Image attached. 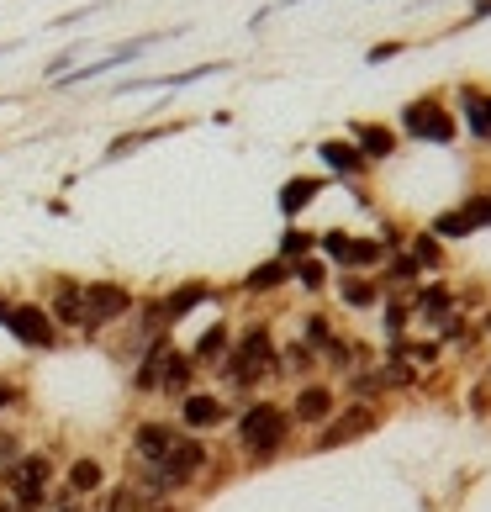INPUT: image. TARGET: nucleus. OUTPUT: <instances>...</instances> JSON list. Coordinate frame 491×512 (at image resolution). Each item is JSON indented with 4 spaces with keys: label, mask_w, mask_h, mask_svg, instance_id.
Segmentation results:
<instances>
[{
    "label": "nucleus",
    "mask_w": 491,
    "mask_h": 512,
    "mask_svg": "<svg viewBox=\"0 0 491 512\" xmlns=\"http://www.w3.org/2000/svg\"><path fill=\"white\" fill-rule=\"evenodd\" d=\"M291 439H296V423H291L286 402H275V396H254V402H243L233 412V444L254 470L275 465L291 449Z\"/></svg>",
    "instance_id": "1"
},
{
    "label": "nucleus",
    "mask_w": 491,
    "mask_h": 512,
    "mask_svg": "<svg viewBox=\"0 0 491 512\" xmlns=\"http://www.w3.org/2000/svg\"><path fill=\"white\" fill-rule=\"evenodd\" d=\"M396 132H402V143H428V148H455L465 138L455 106H449V90H423V96L402 101Z\"/></svg>",
    "instance_id": "2"
},
{
    "label": "nucleus",
    "mask_w": 491,
    "mask_h": 512,
    "mask_svg": "<svg viewBox=\"0 0 491 512\" xmlns=\"http://www.w3.org/2000/svg\"><path fill=\"white\" fill-rule=\"evenodd\" d=\"M138 312V291L122 286V280H85V322L80 338H101L106 328H117L122 317Z\"/></svg>",
    "instance_id": "3"
},
{
    "label": "nucleus",
    "mask_w": 491,
    "mask_h": 512,
    "mask_svg": "<svg viewBox=\"0 0 491 512\" xmlns=\"http://www.w3.org/2000/svg\"><path fill=\"white\" fill-rule=\"evenodd\" d=\"M386 423V407H370V402H344L333 412V423L328 428H317L312 433V454H333V449H349V444H360L370 439L375 428Z\"/></svg>",
    "instance_id": "4"
},
{
    "label": "nucleus",
    "mask_w": 491,
    "mask_h": 512,
    "mask_svg": "<svg viewBox=\"0 0 491 512\" xmlns=\"http://www.w3.org/2000/svg\"><path fill=\"white\" fill-rule=\"evenodd\" d=\"M6 333H11L22 349H32V354H53V349L64 344V328L48 317V307H43V301H11Z\"/></svg>",
    "instance_id": "5"
},
{
    "label": "nucleus",
    "mask_w": 491,
    "mask_h": 512,
    "mask_svg": "<svg viewBox=\"0 0 491 512\" xmlns=\"http://www.w3.org/2000/svg\"><path fill=\"white\" fill-rule=\"evenodd\" d=\"M233 402L222 391H191V396H180L175 402V423L185 428V433H196V439H206V433H222V428H233Z\"/></svg>",
    "instance_id": "6"
},
{
    "label": "nucleus",
    "mask_w": 491,
    "mask_h": 512,
    "mask_svg": "<svg viewBox=\"0 0 491 512\" xmlns=\"http://www.w3.org/2000/svg\"><path fill=\"white\" fill-rule=\"evenodd\" d=\"M338 407H344V391H338L333 381H323V375H317V381H301V386L291 391V402H286L291 423H296V428H307V433L328 428Z\"/></svg>",
    "instance_id": "7"
},
{
    "label": "nucleus",
    "mask_w": 491,
    "mask_h": 512,
    "mask_svg": "<svg viewBox=\"0 0 491 512\" xmlns=\"http://www.w3.org/2000/svg\"><path fill=\"white\" fill-rule=\"evenodd\" d=\"M449 106H455V117H460V132H465V138H476L481 148H491V85H481V80H460L455 90H449Z\"/></svg>",
    "instance_id": "8"
},
{
    "label": "nucleus",
    "mask_w": 491,
    "mask_h": 512,
    "mask_svg": "<svg viewBox=\"0 0 491 512\" xmlns=\"http://www.w3.org/2000/svg\"><path fill=\"white\" fill-rule=\"evenodd\" d=\"M455 312H460V291L449 286L444 275H433V280H418V286H412V322H423L428 333L439 328V322H449Z\"/></svg>",
    "instance_id": "9"
},
{
    "label": "nucleus",
    "mask_w": 491,
    "mask_h": 512,
    "mask_svg": "<svg viewBox=\"0 0 491 512\" xmlns=\"http://www.w3.org/2000/svg\"><path fill=\"white\" fill-rule=\"evenodd\" d=\"M344 138L360 148V154L381 169V164H391L396 154H402V132H396V122H375V117H360V122H349V132Z\"/></svg>",
    "instance_id": "10"
},
{
    "label": "nucleus",
    "mask_w": 491,
    "mask_h": 512,
    "mask_svg": "<svg viewBox=\"0 0 491 512\" xmlns=\"http://www.w3.org/2000/svg\"><path fill=\"white\" fill-rule=\"evenodd\" d=\"M317 164H323V175H328V180H344V185L375 175V164H370L349 138H323V143H317Z\"/></svg>",
    "instance_id": "11"
},
{
    "label": "nucleus",
    "mask_w": 491,
    "mask_h": 512,
    "mask_svg": "<svg viewBox=\"0 0 491 512\" xmlns=\"http://www.w3.org/2000/svg\"><path fill=\"white\" fill-rule=\"evenodd\" d=\"M175 439H180V423H175V417H148V423H138V428H132L127 460H143V465H154V460H164V454L175 449Z\"/></svg>",
    "instance_id": "12"
},
{
    "label": "nucleus",
    "mask_w": 491,
    "mask_h": 512,
    "mask_svg": "<svg viewBox=\"0 0 491 512\" xmlns=\"http://www.w3.org/2000/svg\"><path fill=\"white\" fill-rule=\"evenodd\" d=\"M328 175H291V180H280V191H275V206H280V222H301L307 217V206L312 201H323L328 191Z\"/></svg>",
    "instance_id": "13"
},
{
    "label": "nucleus",
    "mask_w": 491,
    "mask_h": 512,
    "mask_svg": "<svg viewBox=\"0 0 491 512\" xmlns=\"http://www.w3.org/2000/svg\"><path fill=\"white\" fill-rule=\"evenodd\" d=\"M48 317L59 322V328H74L80 333V322H85V280H74V275H53V286H48Z\"/></svg>",
    "instance_id": "14"
},
{
    "label": "nucleus",
    "mask_w": 491,
    "mask_h": 512,
    "mask_svg": "<svg viewBox=\"0 0 491 512\" xmlns=\"http://www.w3.org/2000/svg\"><path fill=\"white\" fill-rule=\"evenodd\" d=\"M0 486H6V497H11V491H27V486H53L48 449H22L11 465H0Z\"/></svg>",
    "instance_id": "15"
},
{
    "label": "nucleus",
    "mask_w": 491,
    "mask_h": 512,
    "mask_svg": "<svg viewBox=\"0 0 491 512\" xmlns=\"http://www.w3.org/2000/svg\"><path fill=\"white\" fill-rule=\"evenodd\" d=\"M333 296H338V307H344V312L375 317V312H381V301H386V286L375 275H333Z\"/></svg>",
    "instance_id": "16"
},
{
    "label": "nucleus",
    "mask_w": 491,
    "mask_h": 512,
    "mask_svg": "<svg viewBox=\"0 0 491 512\" xmlns=\"http://www.w3.org/2000/svg\"><path fill=\"white\" fill-rule=\"evenodd\" d=\"M217 296H222V291L212 286V280H180L175 291H164V296H159V307H164V322H169V333H175L180 322L196 312V307H206V301H217Z\"/></svg>",
    "instance_id": "17"
},
{
    "label": "nucleus",
    "mask_w": 491,
    "mask_h": 512,
    "mask_svg": "<svg viewBox=\"0 0 491 512\" xmlns=\"http://www.w3.org/2000/svg\"><path fill=\"white\" fill-rule=\"evenodd\" d=\"M338 391H344V402H370V407H386V402H396V391H391V381H386L381 359H375V365L349 370Z\"/></svg>",
    "instance_id": "18"
},
{
    "label": "nucleus",
    "mask_w": 491,
    "mask_h": 512,
    "mask_svg": "<svg viewBox=\"0 0 491 512\" xmlns=\"http://www.w3.org/2000/svg\"><path fill=\"white\" fill-rule=\"evenodd\" d=\"M233 291H238V296H249V301H264V296L291 291V264H286V259H275V254H270V259H259V264L238 280Z\"/></svg>",
    "instance_id": "19"
},
{
    "label": "nucleus",
    "mask_w": 491,
    "mask_h": 512,
    "mask_svg": "<svg viewBox=\"0 0 491 512\" xmlns=\"http://www.w3.org/2000/svg\"><path fill=\"white\" fill-rule=\"evenodd\" d=\"M323 375V359H317L301 338H280V365H275V381H291V386H301V381H317Z\"/></svg>",
    "instance_id": "20"
},
{
    "label": "nucleus",
    "mask_w": 491,
    "mask_h": 512,
    "mask_svg": "<svg viewBox=\"0 0 491 512\" xmlns=\"http://www.w3.org/2000/svg\"><path fill=\"white\" fill-rule=\"evenodd\" d=\"M233 333H238V328H233V322H228V317H217V322H212V328H201V338H196V344H191V349H185V354H191V359H196V370H217V365H222V359H228V354H233Z\"/></svg>",
    "instance_id": "21"
},
{
    "label": "nucleus",
    "mask_w": 491,
    "mask_h": 512,
    "mask_svg": "<svg viewBox=\"0 0 491 512\" xmlns=\"http://www.w3.org/2000/svg\"><path fill=\"white\" fill-rule=\"evenodd\" d=\"M196 359L185 354V349H175L169 344V354H164V375H159V396H169V402H180V396H191L196 391Z\"/></svg>",
    "instance_id": "22"
},
{
    "label": "nucleus",
    "mask_w": 491,
    "mask_h": 512,
    "mask_svg": "<svg viewBox=\"0 0 491 512\" xmlns=\"http://www.w3.org/2000/svg\"><path fill=\"white\" fill-rule=\"evenodd\" d=\"M407 254H412V264L423 270V280H433V275L449 270V243H439L428 227H412V233H407Z\"/></svg>",
    "instance_id": "23"
},
{
    "label": "nucleus",
    "mask_w": 491,
    "mask_h": 512,
    "mask_svg": "<svg viewBox=\"0 0 491 512\" xmlns=\"http://www.w3.org/2000/svg\"><path fill=\"white\" fill-rule=\"evenodd\" d=\"M333 264L323 259V254H312V259H301V264H291V291H301V296H333Z\"/></svg>",
    "instance_id": "24"
},
{
    "label": "nucleus",
    "mask_w": 491,
    "mask_h": 512,
    "mask_svg": "<svg viewBox=\"0 0 491 512\" xmlns=\"http://www.w3.org/2000/svg\"><path fill=\"white\" fill-rule=\"evenodd\" d=\"M428 233L439 238V243H465V238H476L481 227H476V217H470L465 206L455 201V206H444V212H433V217H428Z\"/></svg>",
    "instance_id": "25"
},
{
    "label": "nucleus",
    "mask_w": 491,
    "mask_h": 512,
    "mask_svg": "<svg viewBox=\"0 0 491 512\" xmlns=\"http://www.w3.org/2000/svg\"><path fill=\"white\" fill-rule=\"evenodd\" d=\"M381 338L386 344H402V338H412L407 328H412V296H402V291H386V301H381Z\"/></svg>",
    "instance_id": "26"
},
{
    "label": "nucleus",
    "mask_w": 491,
    "mask_h": 512,
    "mask_svg": "<svg viewBox=\"0 0 491 512\" xmlns=\"http://www.w3.org/2000/svg\"><path fill=\"white\" fill-rule=\"evenodd\" d=\"M64 486L74 491V497H96V491L106 486V465L96 460V454H74V465H69Z\"/></svg>",
    "instance_id": "27"
},
{
    "label": "nucleus",
    "mask_w": 491,
    "mask_h": 512,
    "mask_svg": "<svg viewBox=\"0 0 491 512\" xmlns=\"http://www.w3.org/2000/svg\"><path fill=\"white\" fill-rule=\"evenodd\" d=\"M312 254H317V233H312V227H301V222H286V227H280L275 259H286V264H301V259H312Z\"/></svg>",
    "instance_id": "28"
},
{
    "label": "nucleus",
    "mask_w": 491,
    "mask_h": 512,
    "mask_svg": "<svg viewBox=\"0 0 491 512\" xmlns=\"http://www.w3.org/2000/svg\"><path fill=\"white\" fill-rule=\"evenodd\" d=\"M402 53H407V37H386V43L365 48V64H370V69H381V64H391V59H402Z\"/></svg>",
    "instance_id": "29"
},
{
    "label": "nucleus",
    "mask_w": 491,
    "mask_h": 512,
    "mask_svg": "<svg viewBox=\"0 0 491 512\" xmlns=\"http://www.w3.org/2000/svg\"><path fill=\"white\" fill-rule=\"evenodd\" d=\"M465 407H470V417H491V386L481 381V375H476V386H470Z\"/></svg>",
    "instance_id": "30"
},
{
    "label": "nucleus",
    "mask_w": 491,
    "mask_h": 512,
    "mask_svg": "<svg viewBox=\"0 0 491 512\" xmlns=\"http://www.w3.org/2000/svg\"><path fill=\"white\" fill-rule=\"evenodd\" d=\"M476 22H491V0H470V11L455 22V32H465V27H476Z\"/></svg>",
    "instance_id": "31"
},
{
    "label": "nucleus",
    "mask_w": 491,
    "mask_h": 512,
    "mask_svg": "<svg viewBox=\"0 0 491 512\" xmlns=\"http://www.w3.org/2000/svg\"><path fill=\"white\" fill-rule=\"evenodd\" d=\"M16 454H22V444H16V439H11V433H0V465H11V460H16Z\"/></svg>",
    "instance_id": "32"
},
{
    "label": "nucleus",
    "mask_w": 491,
    "mask_h": 512,
    "mask_svg": "<svg viewBox=\"0 0 491 512\" xmlns=\"http://www.w3.org/2000/svg\"><path fill=\"white\" fill-rule=\"evenodd\" d=\"M476 333H481V338H486V344H491V307H486V312L476 317Z\"/></svg>",
    "instance_id": "33"
},
{
    "label": "nucleus",
    "mask_w": 491,
    "mask_h": 512,
    "mask_svg": "<svg viewBox=\"0 0 491 512\" xmlns=\"http://www.w3.org/2000/svg\"><path fill=\"white\" fill-rule=\"evenodd\" d=\"M11 402H16V386H6V381H0V412H6Z\"/></svg>",
    "instance_id": "34"
},
{
    "label": "nucleus",
    "mask_w": 491,
    "mask_h": 512,
    "mask_svg": "<svg viewBox=\"0 0 491 512\" xmlns=\"http://www.w3.org/2000/svg\"><path fill=\"white\" fill-rule=\"evenodd\" d=\"M6 317H11V301H6V291H0V328H6Z\"/></svg>",
    "instance_id": "35"
},
{
    "label": "nucleus",
    "mask_w": 491,
    "mask_h": 512,
    "mask_svg": "<svg viewBox=\"0 0 491 512\" xmlns=\"http://www.w3.org/2000/svg\"><path fill=\"white\" fill-rule=\"evenodd\" d=\"M481 381H486V386H491V359H486V370H481Z\"/></svg>",
    "instance_id": "36"
},
{
    "label": "nucleus",
    "mask_w": 491,
    "mask_h": 512,
    "mask_svg": "<svg viewBox=\"0 0 491 512\" xmlns=\"http://www.w3.org/2000/svg\"><path fill=\"white\" fill-rule=\"evenodd\" d=\"M0 512H16V507H11V502H6V497H0Z\"/></svg>",
    "instance_id": "37"
},
{
    "label": "nucleus",
    "mask_w": 491,
    "mask_h": 512,
    "mask_svg": "<svg viewBox=\"0 0 491 512\" xmlns=\"http://www.w3.org/2000/svg\"><path fill=\"white\" fill-rule=\"evenodd\" d=\"M486 201H491V185H486Z\"/></svg>",
    "instance_id": "38"
}]
</instances>
